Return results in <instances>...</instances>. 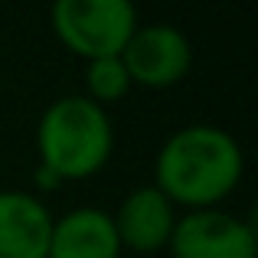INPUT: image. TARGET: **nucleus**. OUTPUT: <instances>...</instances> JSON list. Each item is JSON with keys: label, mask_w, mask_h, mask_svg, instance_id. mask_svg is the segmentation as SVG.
I'll list each match as a JSON object with an SVG mask.
<instances>
[{"label": "nucleus", "mask_w": 258, "mask_h": 258, "mask_svg": "<svg viewBox=\"0 0 258 258\" xmlns=\"http://www.w3.org/2000/svg\"><path fill=\"white\" fill-rule=\"evenodd\" d=\"M245 157L239 141L216 124H186L164 141L154 160V186L186 213L216 209L239 186Z\"/></svg>", "instance_id": "nucleus-1"}, {"label": "nucleus", "mask_w": 258, "mask_h": 258, "mask_svg": "<svg viewBox=\"0 0 258 258\" xmlns=\"http://www.w3.org/2000/svg\"><path fill=\"white\" fill-rule=\"evenodd\" d=\"M114 127L101 105L85 95L56 98L36 124L39 167L52 170L59 180H85L111 160Z\"/></svg>", "instance_id": "nucleus-2"}, {"label": "nucleus", "mask_w": 258, "mask_h": 258, "mask_svg": "<svg viewBox=\"0 0 258 258\" xmlns=\"http://www.w3.org/2000/svg\"><path fill=\"white\" fill-rule=\"evenodd\" d=\"M49 17L59 43L85 62L118 59L141 26L127 0H59Z\"/></svg>", "instance_id": "nucleus-3"}, {"label": "nucleus", "mask_w": 258, "mask_h": 258, "mask_svg": "<svg viewBox=\"0 0 258 258\" xmlns=\"http://www.w3.org/2000/svg\"><path fill=\"white\" fill-rule=\"evenodd\" d=\"M173 258H258V235L248 219L226 209L183 213L170 235Z\"/></svg>", "instance_id": "nucleus-4"}, {"label": "nucleus", "mask_w": 258, "mask_h": 258, "mask_svg": "<svg viewBox=\"0 0 258 258\" xmlns=\"http://www.w3.org/2000/svg\"><path fill=\"white\" fill-rule=\"evenodd\" d=\"M121 62L127 69L131 85L141 88H173L183 82L193 66L189 39L170 23H147L138 26L127 39Z\"/></svg>", "instance_id": "nucleus-5"}, {"label": "nucleus", "mask_w": 258, "mask_h": 258, "mask_svg": "<svg viewBox=\"0 0 258 258\" xmlns=\"http://www.w3.org/2000/svg\"><path fill=\"white\" fill-rule=\"evenodd\" d=\"M176 219H180L176 206L154 183L131 189L121 200L118 213L111 216L121 248H131L138 255H154V252L170 245Z\"/></svg>", "instance_id": "nucleus-6"}, {"label": "nucleus", "mask_w": 258, "mask_h": 258, "mask_svg": "<svg viewBox=\"0 0 258 258\" xmlns=\"http://www.w3.org/2000/svg\"><path fill=\"white\" fill-rule=\"evenodd\" d=\"M52 235V213L23 189L0 193V258H46Z\"/></svg>", "instance_id": "nucleus-7"}, {"label": "nucleus", "mask_w": 258, "mask_h": 258, "mask_svg": "<svg viewBox=\"0 0 258 258\" xmlns=\"http://www.w3.org/2000/svg\"><path fill=\"white\" fill-rule=\"evenodd\" d=\"M121 242L108 213L95 206L69 209L52 219L49 255L46 258H121Z\"/></svg>", "instance_id": "nucleus-8"}, {"label": "nucleus", "mask_w": 258, "mask_h": 258, "mask_svg": "<svg viewBox=\"0 0 258 258\" xmlns=\"http://www.w3.org/2000/svg\"><path fill=\"white\" fill-rule=\"evenodd\" d=\"M85 88L88 101H95V105H114V101H121L127 92H131V79H127V69L124 62L118 59H98V62H88L85 66Z\"/></svg>", "instance_id": "nucleus-9"}, {"label": "nucleus", "mask_w": 258, "mask_h": 258, "mask_svg": "<svg viewBox=\"0 0 258 258\" xmlns=\"http://www.w3.org/2000/svg\"><path fill=\"white\" fill-rule=\"evenodd\" d=\"M33 180H36L39 189H59L62 186V180H59L52 170H46V167H36V173H33Z\"/></svg>", "instance_id": "nucleus-10"}]
</instances>
